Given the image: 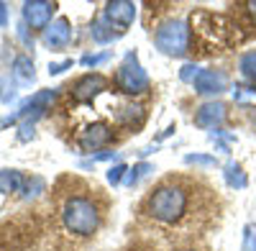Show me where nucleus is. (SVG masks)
<instances>
[{
  "label": "nucleus",
  "instance_id": "obj_1",
  "mask_svg": "<svg viewBox=\"0 0 256 251\" xmlns=\"http://www.w3.org/2000/svg\"><path fill=\"white\" fill-rule=\"evenodd\" d=\"M195 184L182 177H166L141 202V213L162 226H180L192 216L195 208Z\"/></svg>",
  "mask_w": 256,
  "mask_h": 251
},
{
  "label": "nucleus",
  "instance_id": "obj_2",
  "mask_svg": "<svg viewBox=\"0 0 256 251\" xmlns=\"http://www.w3.org/2000/svg\"><path fill=\"white\" fill-rule=\"evenodd\" d=\"M98 192V190H95ZM95 192H70L62 200V223L70 234L80 238H90L98 234L102 223V208Z\"/></svg>",
  "mask_w": 256,
  "mask_h": 251
},
{
  "label": "nucleus",
  "instance_id": "obj_3",
  "mask_svg": "<svg viewBox=\"0 0 256 251\" xmlns=\"http://www.w3.org/2000/svg\"><path fill=\"white\" fill-rule=\"evenodd\" d=\"M152 38H154V46L162 54L177 56V59L187 56L190 54V46H192V31H190V26L184 24V20H180V18L162 20V24L154 28Z\"/></svg>",
  "mask_w": 256,
  "mask_h": 251
},
{
  "label": "nucleus",
  "instance_id": "obj_4",
  "mask_svg": "<svg viewBox=\"0 0 256 251\" xmlns=\"http://www.w3.org/2000/svg\"><path fill=\"white\" fill-rule=\"evenodd\" d=\"M113 82H116V88H118L123 95H131V98L144 95V92H148V88H152V80H148L146 70L141 67L136 52H128V54L123 56V62H120L118 70H116Z\"/></svg>",
  "mask_w": 256,
  "mask_h": 251
},
{
  "label": "nucleus",
  "instance_id": "obj_5",
  "mask_svg": "<svg viewBox=\"0 0 256 251\" xmlns=\"http://www.w3.org/2000/svg\"><path fill=\"white\" fill-rule=\"evenodd\" d=\"M20 13H24V24L28 28L46 31V26L52 24V16L56 13V3H52V0H28V3H24Z\"/></svg>",
  "mask_w": 256,
  "mask_h": 251
},
{
  "label": "nucleus",
  "instance_id": "obj_6",
  "mask_svg": "<svg viewBox=\"0 0 256 251\" xmlns=\"http://www.w3.org/2000/svg\"><path fill=\"white\" fill-rule=\"evenodd\" d=\"M113 141V126H108V123H92V126H88L80 136H77V146L84 152V154H92V152H98V149H102V146H108Z\"/></svg>",
  "mask_w": 256,
  "mask_h": 251
},
{
  "label": "nucleus",
  "instance_id": "obj_7",
  "mask_svg": "<svg viewBox=\"0 0 256 251\" xmlns=\"http://www.w3.org/2000/svg\"><path fill=\"white\" fill-rule=\"evenodd\" d=\"M102 18L108 20L116 31L126 34V28L131 26L134 18H136V6L131 3V0H113V3H105Z\"/></svg>",
  "mask_w": 256,
  "mask_h": 251
},
{
  "label": "nucleus",
  "instance_id": "obj_8",
  "mask_svg": "<svg viewBox=\"0 0 256 251\" xmlns=\"http://www.w3.org/2000/svg\"><path fill=\"white\" fill-rule=\"evenodd\" d=\"M105 88H108V80H105L100 72H90V74H82L74 88H72V98L77 102H92Z\"/></svg>",
  "mask_w": 256,
  "mask_h": 251
},
{
  "label": "nucleus",
  "instance_id": "obj_9",
  "mask_svg": "<svg viewBox=\"0 0 256 251\" xmlns=\"http://www.w3.org/2000/svg\"><path fill=\"white\" fill-rule=\"evenodd\" d=\"M192 88L198 95H220L223 90H228V77L220 70H200Z\"/></svg>",
  "mask_w": 256,
  "mask_h": 251
},
{
  "label": "nucleus",
  "instance_id": "obj_10",
  "mask_svg": "<svg viewBox=\"0 0 256 251\" xmlns=\"http://www.w3.org/2000/svg\"><path fill=\"white\" fill-rule=\"evenodd\" d=\"M72 41V24L64 16H59L56 20H52V24L46 26V31H44V44L49 46V49H54V52H59V49H64Z\"/></svg>",
  "mask_w": 256,
  "mask_h": 251
},
{
  "label": "nucleus",
  "instance_id": "obj_11",
  "mask_svg": "<svg viewBox=\"0 0 256 251\" xmlns=\"http://www.w3.org/2000/svg\"><path fill=\"white\" fill-rule=\"evenodd\" d=\"M226 116H228L226 102L210 100V102H202L195 110V126L198 128H216V126H220L226 120Z\"/></svg>",
  "mask_w": 256,
  "mask_h": 251
},
{
  "label": "nucleus",
  "instance_id": "obj_12",
  "mask_svg": "<svg viewBox=\"0 0 256 251\" xmlns=\"http://www.w3.org/2000/svg\"><path fill=\"white\" fill-rule=\"evenodd\" d=\"M90 36H92V41H95V44H113V41H118L123 34L120 31H116L110 24H108V20H105L102 16L95 20V24H92V31H90Z\"/></svg>",
  "mask_w": 256,
  "mask_h": 251
},
{
  "label": "nucleus",
  "instance_id": "obj_13",
  "mask_svg": "<svg viewBox=\"0 0 256 251\" xmlns=\"http://www.w3.org/2000/svg\"><path fill=\"white\" fill-rule=\"evenodd\" d=\"M10 72H13L16 82H20V85H28V82H34V80H36L34 62H31V56H26V54H18V56L13 59Z\"/></svg>",
  "mask_w": 256,
  "mask_h": 251
},
{
  "label": "nucleus",
  "instance_id": "obj_14",
  "mask_svg": "<svg viewBox=\"0 0 256 251\" xmlns=\"http://www.w3.org/2000/svg\"><path fill=\"white\" fill-rule=\"evenodd\" d=\"M26 187V177L18 170H0V192L10 195V192H20Z\"/></svg>",
  "mask_w": 256,
  "mask_h": 251
},
{
  "label": "nucleus",
  "instance_id": "obj_15",
  "mask_svg": "<svg viewBox=\"0 0 256 251\" xmlns=\"http://www.w3.org/2000/svg\"><path fill=\"white\" fill-rule=\"evenodd\" d=\"M223 174H226V184L233 187V190H244V187L248 184V177H246L244 166H241L238 162H230V164L226 166Z\"/></svg>",
  "mask_w": 256,
  "mask_h": 251
},
{
  "label": "nucleus",
  "instance_id": "obj_16",
  "mask_svg": "<svg viewBox=\"0 0 256 251\" xmlns=\"http://www.w3.org/2000/svg\"><path fill=\"white\" fill-rule=\"evenodd\" d=\"M238 72H241L244 80H248L251 85H256V49L241 54V59H238Z\"/></svg>",
  "mask_w": 256,
  "mask_h": 251
},
{
  "label": "nucleus",
  "instance_id": "obj_17",
  "mask_svg": "<svg viewBox=\"0 0 256 251\" xmlns=\"http://www.w3.org/2000/svg\"><path fill=\"white\" fill-rule=\"evenodd\" d=\"M152 172H154V166H152V164H146V162H138L136 166H131V170L126 172V180H123V182H126L128 187H136V184H138V182H141L144 177H148Z\"/></svg>",
  "mask_w": 256,
  "mask_h": 251
},
{
  "label": "nucleus",
  "instance_id": "obj_18",
  "mask_svg": "<svg viewBox=\"0 0 256 251\" xmlns=\"http://www.w3.org/2000/svg\"><path fill=\"white\" fill-rule=\"evenodd\" d=\"M184 164H198V166H218L216 156H208V154H187Z\"/></svg>",
  "mask_w": 256,
  "mask_h": 251
},
{
  "label": "nucleus",
  "instance_id": "obj_19",
  "mask_svg": "<svg viewBox=\"0 0 256 251\" xmlns=\"http://www.w3.org/2000/svg\"><path fill=\"white\" fill-rule=\"evenodd\" d=\"M126 172H128V166L126 164H116V166H110L108 170V182L116 187V184H120L123 180H126Z\"/></svg>",
  "mask_w": 256,
  "mask_h": 251
},
{
  "label": "nucleus",
  "instance_id": "obj_20",
  "mask_svg": "<svg viewBox=\"0 0 256 251\" xmlns=\"http://www.w3.org/2000/svg\"><path fill=\"white\" fill-rule=\"evenodd\" d=\"M110 59V52H102V54H84L82 56V64L84 67H98L102 64V62H108Z\"/></svg>",
  "mask_w": 256,
  "mask_h": 251
},
{
  "label": "nucleus",
  "instance_id": "obj_21",
  "mask_svg": "<svg viewBox=\"0 0 256 251\" xmlns=\"http://www.w3.org/2000/svg\"><path fill=\"white\" fill-rule=\"evenodd\" d=\"M244 251H256V226H246L244 231Z\"/></svg>",
  "mask_w": 256,
  "mask_h": 251
},
{
  "label": "nucleus",
  "instance_id": "obj_22",
  "mask_svg": "<svg viewBox=\"0 0 256 251\" xmlns=\"http://www.w3.org/2000/svg\"><path fill=\"white\" fill-rule=\"evenodd\" d=\"M198 74H200V67H195V64H184L182 72H180V80H182V82H195Z\"/></svg>",
  "mask_w": 256,
  "mask_h": 251
},
{
  "label": "nucleus",
  "instance_id": "obj_23",
  "mask_svg": "<svg viewBox=\"0 0 256 251\" xmlns=\"http://www.w3.org/2000/svg\"><path fill=\"white\" fill-rule=\"evenodd\" d=\"M8 85H10V80H6V77H0V102H10L13 100V90H8Z\"/></svg>",
  "mask_w": 256,
  "mask_h": 251
},
{
  "label": "nucleus",
  "instance_id": "obj_24",
  "mask_svg": "<svg viewBox=\"0 0 256 251\" xmlns=\"http://www.w3.org/2000/svg\"><path fill=\"white\" fill-rule=\"evenodd\" d=\"M74 64L72 59H64V62H56V64H49V74H62L64 70H70Z\"/></svg>",
  "mask_w": 256,
  "mask_h": 251
},
{
  "label": "nucleus",
  "instance_id": "obj_25",
  "mask_svg": "<svg viewBox=\"0 0 256 251\" xmlns=\"http://www.w3.org/2000/svg\"><path fill=\"white\" fill-rule=\"evenodd\" d=\"M241 8H244V13L251 18V24L256 26V0H248V3H244Z\"/></svg>",
  "mask_w": 256,
  "mask_h": 251
},
{
  "label": "nucleus",
  "instance_id": "obj_26",
  "mask_svg": "<svg viewBox=\"0 0 256 251\" xmlns=\"http://www.w3.org/2000/svg\"><path fill=\"white\" fill-rule=\"evenodd\" d=\"M6 24H8V6L0 3V26H6Z\"/></svg>",
  "mask_w": 256,
  "mask_h": 251
},
{
  "label": "nucleus",
  "instance_id": "obj_27",
  "mask_svg": "<svg viewBox=\"0 0 256 251\" xmlns=\"http://www.w3.org/2000/svg\"><path fill=\"white\" fill-rule=\"evenodd\" d=\"M177 251H198V248H192V246H187V248H177Z\"/></svg>",
  "mask_w": 256,
  "mask_h": 251
}]
</instances>
